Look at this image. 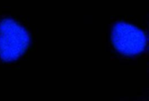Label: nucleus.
<instances>
[{"instance_id":"1","label":"nucleus","mask_w":149,"mask_h":101,"mask_svg":"<svg viewBox=\"0 0 149 101\" xmlns=\"http://www.w3.org/2000/svg\"><path fill=\"white\" fill-rule=\"evenodd\" d=\"M31 36L23 26L13 19L0 20V59L5 63L18 60L29 48Z\"/></svg>"},{"instance_id":"2","label":"nucleus","mask_w":149,"mask_h":101,"mask_svg":"<svg viewBox=\"0 0 149 101\" xmlns=\"http://www.w3.org/2000/svg\"><path fill=\"white\" fill-rule=\"evenodd\" d=\"M111 39L116 51L127 56H135L144 52L147 37L139 28L125 22H117L112 26Z\"/></svg>"}]
</instances>
